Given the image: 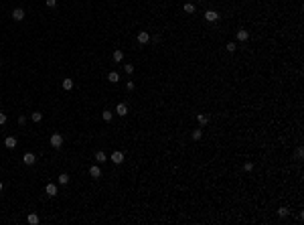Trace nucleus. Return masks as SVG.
I'll use <instances>...</instances> for the list:
<instances>
[{"instance_id": "nucleus-1", "label": "nucleus", "mask_w": 304, "mask_h": 225, "mask_svg": "<svg viewBox=\"0 0 304 225\" xmlns=\"http://www.w3.org/2000/svg\"><path fill=\"white\" fill-rule=\"evenodd\" d=\"M49 144H51L53 148H61L63 146V136L61 134H53V136L49 138Z\"/></svg>"}, {"instance_id": "nucleus-2", "label": "nucleus", "mask_w": 304, "mask_h": 225, "mask_svg": "<svg viewBox=\"0 0 304 225\" xmlns=\"http://www.w3.org/2000/svg\"><path fill=\"white\" fill-rule=\"evenodd\" d=\"M205 20H207V22H217L219 20V12L217 10H207V12H205Z\"/></svg>"}, {"instance_id": "nucleus-3", "label": "nucleus", "mask_w": 304, "mask_h": 225, "mask_svg": "<svg viewBox=\"0 0 304 225\" xmlns=\"http://www.w3.org/2000/svg\"><path fill=\"white\" fill-rule=\"evenodd\" d=\"M111 162H114V164H122V162H124V152H120V150L111 152Z\"/></svg>"}, {"instance_id": "nucleus-4", "label": "nucleus", "mask_w": 304, "mask_h": 225, "mask_svg": "<svg viewBox=\"0 0 304 225\" xmlns=\"http://www.w3.org/2000/svg\"><path fill=\"white\" fill-rule=\"evenodd\" d=\"M22 162H24V164H29V167H33L34 162H37V156H34L33 152H26V154L22 156Z\"/></svg>"}, {"instance_id": "nucleus-5", "label": "nucleus", "mask_w": 304, "mask_h": 225, "mask_svg": "<svg viewBox=\"0 0 304 225\" xmlns=\"http://www.w3.org/2000/svg\"><path fill=\"white\" fill-rule=\"evenodd\" d=\"M4 146L8 148V150L16 148V138H14V136H6V138H4Z\"/></svg>"}, {"instance_id": "nucleus-6", "label": "nucleus", "mask_w": 304, "mask_h": 225, "mask_svg": "<svg viewBox=\"0 0 304 225\" xmlns=\"http://www.w3.org/2000/svg\"><path fill=\"white\" fill-rule=\"evenodd\" d=\"M45 193H47L49 197H55L57 195V185H55V183H49V185L45 187Z\"/></svg>"}, {"instance_id": "nucleus-7", "label": "nucleus", "mask_w": 304, "mask_h": 225, "mask_svg": "<svg viewBox=\"0 0 304 225\" xmlns=\"http://www.w3.org/2000/svg\"><path fill=\"white\" fill-rule=\"evenodd\" d=\"M150 41V34L146 33V30H140V33H138V43L140 45H146Z\"/></svg>"}, {"instance_id": "nucleus-8", "label": "nucleus", "mask_w": 304, "mask_h": 225, "mask_svg": "<svg viewBox=\"0 0 304 225\" xmlns=\"http://www.w3.org/2000/svg\"><path fill=\"white\" fill-rule=\"evenodd\" d=\"M89 175H91V179H99L101 176V168L97 167V164H93V167L89 168Z\"/></svg>"}, {"instance_id": "nucleus-9", "label": "nucleus", "mask_w": 304, "mask_h": 225, "mask_svg": "<svg viewBox=\"0 0 304 225\" xmlns=\"http://www.w3.org/2000/svg\"><path fill=\"white\" fill-rule=\"evenodd\" d=\"M12 18H14V20H22L24 18V10L22 8H14V10H12Z\"/></svg>"}, {"instance_id": "nucleus-10", "label": "nucleus", "mask_w": 304, "mask_h": 225, "mask_svg": "<svg viewBox=\"0 0 304 225\" xmlns=\"http://www.w3.org/2000/svg\"><path fill=\"white\" fill-rule=\"evenodd\" d=\"M116 114L118 116H126V114H128V106H126V103H120L116 108Z\"/></svg>"}, {"instance_id": "nucleus-11", "label": "nucleus", "mask_w": 304, "mask_h": 225, "mask_svg": "<svg viewBox=\"0 0 304 225\" xmlns=\"http://www.w3.org/2000/svg\"><path fill=\"white\" fill-rule=\"evenodd\" d=\"M26 221H29L30 225H39V221H41V219H39V215H37V213H30V215L26 217Z\"/></svg>"}, {"instance_id": "nucleus-12", "label": "nucleus", "mask_w": 304, "mask_h": 225, "mask_svg": "<svg viewBox=\"0 0 304 225\" xmlns=\"http://www.w3.org/2000/svg\"><path fill=\"white\" fill-rule=\"evenodd\" d=\"M107 81H111V83H118V81H120V75H118L116 71H110V73H107Z\"/></svg>"}, {"instance_id": "nucleus-13", "label": "nucleus", "mask_w": 304, "mask_h": 225, "mask_svg": "<svg viewBox=\"0 0 304 225\" xmlns=\"http://www.w3.org/2000/svg\"><path fill=\"white\" fill-rule=\"evenodd\" d=\"M237 39H239V41H247V39H249V33H247V30H237Z\"/></svg>"}, {"instance_id": "nucleus-14", "label": "nucleus", "mask_w": 304, "mask_h": 225, "mask_svg": "<svg viewBox=\"0 0 304 225\" xmlns=\"http://www.w3.org/2000/svg\"><path fill=\"white\" fill-rule=\"evenodd\" d=\"M197 122L201 124V126H205V124L209 122V116H205V114H197Z\"/></svg>"}, {"instance_id": "nucleus-15", "label": "nucleus", "mask_w": 304, "mask_h": 225, "mask_svg": "<svg viewBox=\"0 0 304 225\" xmlns=\"http://www.w3.org/2000/svg\"><path fill=\"white\" fill-rule=\"evenodd\" d=\"M106 158H107V156H106V152H103V150H97V152H95V160H97V162H106Z\"/></svg>"}, {"instance_id": "nucleus-16", "label": "nucleus", "mask_w": 304, "mask_h": 225, "mask_svg": "<svg viewBox=\"0 0 304 225\" xmlns=\"http://www.w3.org/2000/svg\"><path fill=\"white\" fill-rule=\"evenodd\" d=\"M57 181H59V185H67V183H69V175H67V172H63V175H59Z\"/></svg>"}, {"instance_id": "nucleus-17", "label": "nucleus", "mask_w": 304, "mask_h": 225, "mask_svg": "<svg viewBox=\"0 0 304 225\" xmlns=\"http://www.w3.org/2000/svg\"><path fill=\"white\" fill-rule=\"evenodd\" d=\"M61 85H63V89H65V91H69V89H73V79H65Z\"/></svg>"}, {"instance_id": "nucleus-18", "label": "nucleus", "mask_w": 304, "mask_h": 225, "mask_svg": "<svg viewBox=\"0 0 304 225\" xmlns=\"http://www.w3.org/2000/svg\"><path fill=\"white\" fill-rule=\"evenodd\" d=\"M122 59H124V53H122L120 49H116V51H114V61H116V63H120Z\"/></svg>"}, {"instance_id": "nucleus-19", "label": "nucleus", "mask_w": 304, "mask_h": 225, "mask_svg": "<svg viewBox=\"0 0 304 225\" xmlns=\"http://www.w3.org/2000/svg\"><path fill=\"white\" fill-rule=\"evenodd\" d=\"M184 12H187V14H193L195 12V4L193 2H187V4H184Z\"/></svg>"}, {"instance_id": "nucleus-20", "label": "nucleus", "mask_w": 304, "mask_h": 225, "mask_svg": "<svg viewBox=\"0 0 304 225\" xmlns=\"http://www.w3.org/2000/svg\"><path fill=\"white\" fill-rule=\"evenodd\" d=\"M278 215H280V217H288L290 215V209H288V207H280V209H278Z\"/></svg>"}, {"instance_id": "nucleus-21", "label": "nucleus", "mask_w": 304, "mask_h": 225, "mask_svg": "<svg viewBox=\"0 0 304 225\" xmlns=\"http://www.w3.org/2000/svg\"><path fill=\"white\" fill-rule=\"evenodd\" d=\"M101 118H103V120H106V122H110L111 118H114V114H111V112H110V110H106V112L101 114Z\"/></svg>"}, {"instance_id": "nucleus-22", "label": "nucleus", "mask_w": 304, "mask_h": 225, "mask_svg": "<svg viewBox=\"0 0 304 225\" xmlns=\"http://www.w3.org/2000/svg\"><path fill=\"white\" fill-rule=\"evenodd\" d=\"M201 136H203L201 130H193V134H191V138H193V140H201Z\"/></svg>"}, {"instance_id": "nucleus-23", "label": "nucleus", "mask_w": 304, "mask_h": 225, "mask_svg": "<svg viewBox=\"0 0 304 225\" xmlns=\"http://www.w3.org/2000/svg\"><path fill=\"white\" fill-rule=\"evenodd\" d=\"M30 118H33V122H41V120H43V114H41V112H34Z\"/></svg>"}, {"instance_id": "nucleus-24", "label": "nucleus", "mask_w": 304, "mask_h": 225, "mask_svg": "<svg viewBox=\"0 0 304 225\" xmlns=\"http://www.w3.org/2000/svg\"><path fill=\"white\" fill-rule=\"evenodd\" d=\"M235 43H227V53H235Z\"/></svg>"}, {"instance_id": "nucleus-25", "label": "nucleus", "mask_w": 304, "mask_h": 225, "mask_svg": "<svg viewBox=\"0 0 304 225\" xmlns=\"http://www.w3.org/2000/svg\"><path fill=\"white\" fill-rule=\"evenodd\" d=\"M124 71H126L128 75H130V73H134V65H130V63H128V65H124Z\"/></svg>"}, {"instance_id": "nucleus-26", "label": "nucleus", "mask_w": 304, "mask_h": 225, "mask_svg": "<svg viewBox=\"0 0 304 225\" xmlns=\"http://www.w3.org/2000/svg\"><path fill=\"white\" fill-rule=\"evenodd\" d=\"M243 171H245V172L253 171V162H245V164H243Z\"/></svg>"}, {"instance_id": "nucleus-27", "label": "nucleus", "mask_w": 304, "mask_h": 225, "mask_svg": "<svg viewBox=\"0 0 304 225\" xmlns=\"http://www.w3.org/2000/svg\"><path fill=\"white\" fill-rule=\"evenodd\" d=\"M6 120H8V118H6V114H4V112H0V126H4Z\"/></svg>"}, {"instance_id": "nucleus-28", "label": "nucleus", "mask_w": 304, "mask_h": 225, "mask_svg": "<svg viewBox=\"0 0 304 225\" xmlns=\"http://www.w3.org/2000/svg\"><path fill=\"white\" fill-rule=\"evenodd\" d=\"M45 4H47V6H49V8H53V6H55V4H57V0H45Z\"/></svg>"}, {"instance_id": "nucleus-29", "label": "nucleus", "mask_w": 304, "mask_h": 225, "mask_svg": "<svg viewBox=\"0 0 304 225\" xmlns=\"http://www.w3.org/2000/svg\"><path fill=\"white\" fill-rule=\"evenodd\" d=\"M126 89L132 91V89H134V81H126Z\"/></svg>"}, {"instance_id": "nucleus-30", "label": "nucleus", "mask_w": 304, "mask_h": 225, "mask_svg": "<svg viewBox=\"0 0 304 225\" xmlns=\"http://www.w3.org/2000/svg\"><path fill=\"white\" fill-rule=\"evenodd\" d=\"M304 156V152H302V148H296V158H302Z\"/></svg>"}, {"instance_id": "nucleus-31", "label": "nucleus", "mask_w": 304, "mask_h": 225, "mask_svg": "<svg viewBox=\"0 0 304 225\" xmlns=\"http://www.w3.org/2000/svg\"><path fill=\"white\" fill-rule=\"evenodd\" d=\"M18 124H20V126H24V124H26V118L20 116V118H18Z\"/></svg>"}, {"instance_id": "nucleus-32", "label": "nucleus", "mask_w": 304, "mask_h": 225, "mask_svg": "<svg viewBox=\"0 0 304 225\" xmlns=\"http://www.w3.org/2000/svg\"><path fill=\"white\" fill-rule=\"evenodd\" d=\"M2 189H4V185H2V183H0V191H2Z\"/></svg>"}]
</instances>
